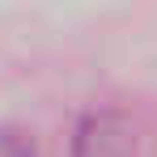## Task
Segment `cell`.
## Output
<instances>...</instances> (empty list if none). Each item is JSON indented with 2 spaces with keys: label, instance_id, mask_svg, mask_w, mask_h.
<instances>
[{
  "label": "cell",
  "instance_id": "cell-1",
  "mask_svg": "<svg viewBox=\"0 0 157 157\" xmlns=\"http://www.w3.org/2000/svg\"><path fill=\"white\" fill-rule=\"evenodd\" d=\"M68 157H149V136L136 115L119 106H98L77 123Z\"/></svg>",
  "mask_w": 157,
  "mask_h": 157
},
{
  "label": "cell",
  "instance_id": "cell-2",
  "mask_svg": "<svg viewBox=\"0 0 157 157\" xmlns=\"http://www.w3.org/2000/svg\"><path fill=\"white\" fill-rule=\"evenodd\" d=\"M0 157H38L34 140L17 128H0Z\"/></svg>",
  "mask_w": 157,
  "mask_h": 157
}]
</instances>
